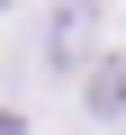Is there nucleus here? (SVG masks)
<instances>
[{
  "label": "nucleus",
  "mask_w": 126,
  "mask_h": 135,
  "mask_svg": "<svg viewBox=\"0 0 126 135\" xmlns=\"http://www.w3.org/2000/svg\"><path fill=\"white\" fill-rule=\"evenodd\" d=\"M90 108L99 117H126V54H108L99 72H90Z\"/></svg>",
  "instance_id": "f257e3e1"
}]
</instances>
